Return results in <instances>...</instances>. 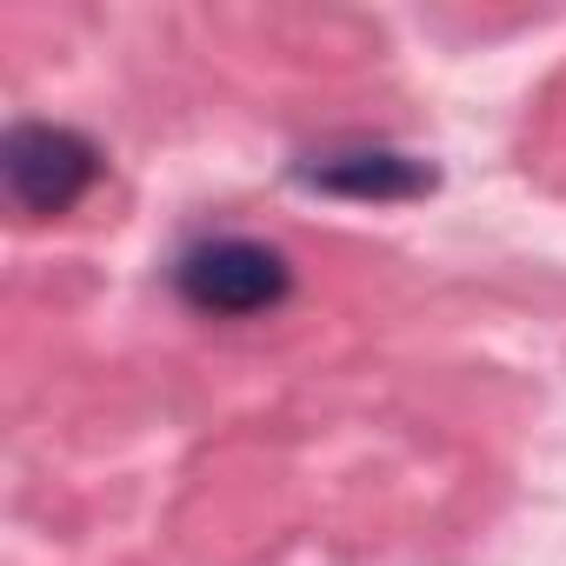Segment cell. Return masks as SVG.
<instances>
[{
	"label": "cell",
	"instance_id": "obj_1",
	"mask_svg": "<svg viewBox=\"0 0 566 566\" xmlns=\"http://www.w3.org/2000/svg\"><path fill=\"white\" fill-rule=\"evenodd\" d=\"M174 287L193 314H220V321H240V314H266L294 294V266L280 247L266 240H200L174 260Z\"/></svg>",
	"mask_w": 566,
	"mask_h": 566
},
{
	"label": "cell",
	"instance_id": "obj_2",
	"mask_svg": "<svg viewBox=\"0 0 566 566\" xmlns=\"http://www.w3.org/2000/svg\"><path fill=\"white\" fill-rule=\"evenodd\" d=\"M101 180V147L74 127L54 120H21L0 140V187L28 220H54L67 213L87 187Z\"/></svg>",
	"mask_w": 566,
	"mask_h": 566
},
{
	"label": "cell",
	"instance_id": "obj_3",
	"mask_svg": "<svg viewBox=\"0 0 566 566\" xmlns=\"http://www.w3.org/2000/svg\"><path fill=\"white\" fill-rule=\"evenodd\" d=\"M294 180L321 187V193H347V200H420V193L440 187L433 160H413V154H394V147L321 154V160H301Z\"/></svg>",
	"mask_w": 566,
	"mask_h": 566
}]
</instances>
